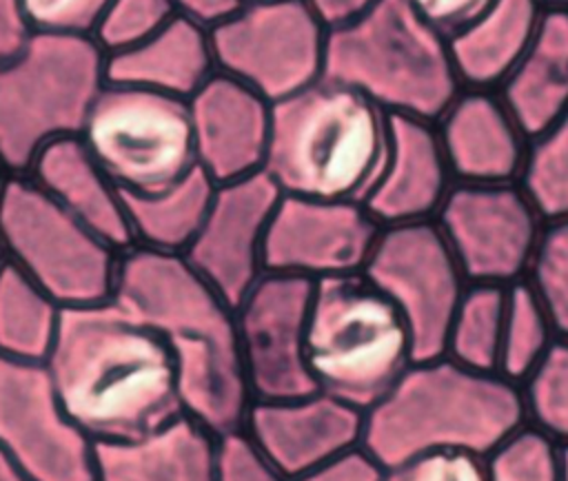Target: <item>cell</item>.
Here are the masks:
<instances>
[{
    "label": "cell",
    "mask_w": 568,
    "mask_h": 481,
    "mask_svg": "<svg viewBox=\"0 0 568 481\" xmlns=\"http://www.w3.org/2000/svg\"><path fill=\"white\" fill-rule=\"evenodd\" d=\"M0 450L33 481H98L95 443L64 410L44 361L0 355Z\"/></svg>",
    "instance_id": "4fadbf2b"
},
{
    "label": "cell",
    "mask_w": 568,
    "mask_h": 481,
    "mask_svg": "<svg viewBox=\"0 0 568 481\" xmlns=\"http://www.w3.org/2000/svg\"><path fill=\"white\" fill-rule=\"evenodd\" d=\"M546 4L495 0L475 22L448 38L462 89L497 91L530 47Z\"/></svg>",
    "instance_id": "d4e9b609"
},
{
    "label": "cell",
    "mask_w": 568,
    "mask_h": 481,
    "mask_svg": "<svg viewBox=\"0 0 568 481\" xmlns=\"http://www.w3.org/2000/svg\"><path fill=\"white\" fill-rule=\"evenodd\" d=\"M197 166L215 182L264 171L273 104L246 84L215 73L189 98Z\"/></svg>",
    "instance_id": "ac0fdd59"
},
{
    "label": "cell",
    "mask_w": 568,
    "mask_h": 481,
    "mask_svg": "<svg viewBox=\"0 0 568 481\" xmlns=\"http://www.w3.org/2000/svg\"><path fill=\"white\" fill-rule=\"evenodd\" d=\"M435 124L455 182H519L530 137L497 91L462 89Z\"/></svg>",
    "instance_id": "ffe728a7"
},
{
    "label": "cell",
    "mask_w": 568,
    "mask_h": 481,
    "mask_svg": "<svg viewBox=\"0 0 568 481\" xmlns=\"http://www.w3.org/2000/svg\"><path fill=\"white\" fill-rule=\"evenodd\" d=\"M242 2H257V0H242Z\"/></svg>",
    "instance_id": "c3c4849f"
},
{
    "label": "cell",
    "mask_w": 568,
    "mask_h": 481,
    "mask_svg": "<svg viewBox=\"0 0 568 481\" xmlns=\"http://www.w3.org/2000/svg\"><path fill=\"white\" fill-rule=\"evenodd\" d=\"M44 366L64 410L93 443L146 437L184 412L164 337L113 297L62 308Z\"/></svg>",
    "instance_id": "6da1fadb"
},
{
    "label": "cell",
    "mask_w": 568,
    "mask_h": 481,
    "mask_svg": "<svg viewBox=\"0 0 568 481\" xmlns=\"http://www.w3.org/2000/svg\"><path fill=\"white\" fill-rule=\"evenodd\" d=\"M415 359L404 317L364 273L313 284L306 366L317 390L364 412Z\"/></svg>",
    "instance_id": "8992f818"
},
{
    "label": "cell",
    "mask_w": 568,
    "mask_h": 481,
    "mask_svg": "<svg viewBox=\"0 0 568 481\" xmlns=\"http://www.w3.org/2000/svg\"><path fill=\"white\" fill-rule=\"evenodd\" d=\"M328 27L304 0L242 2L211 27L217 71L271 104L324 78Z\"/></svg>",
    "instance_id": "30bf717a"
},
{
    "label": "cell",
    "mask_w": 568,
    "mask_h": 481,
    "mask_svg": "<svg viewBox=\"0 0 568 481\" xmlns=\"http://www.w3.org/2000/svg\"><path fill=\"white\" fill-rule=\"evenodd\" d=\"M282 191L264 173L215 184L204 222L182 253L235 308L264 270V242Z\"/></svg>",
    "instance_id": "2e32d148"
},
{
    "label": "cell",
    "mask_w": 568,
    "mask_h": 481,
    "mask_svg": "<svg viewBox=\"0 0 568 481\" xmlns=\"http://www.w3.org/2000/svg\"><path fill=\"white\" fill-rule=\"evenodd\" d=\"M29 35L31 27L27 24L20 0H0V62L16 55Z\"/></svg>",
    "instance_id": "ab89813d"
},
{
    "label": "cell",
    "mask_w": 568,
    "mask_h": 481,
    "mask_svg": "<svg viewBox=\"0 0 568 481\" xmlns=\"http://www.w3.org/2000/svg\"><path fill=\"white\" fill-rule=\"evenodd\" d=\"M526 428L521 386L439 355L415 359L402 379L364 410L362 448L384 468L430 452L488 459Z\"/></svg>",
    "instance_id": "3957f363"
},
{
    "label": "cell",
    "mask_w": 568,
    "mask_h": 481,
    "mask_svg": "<svg viewBox=\"0 0 568 481\" xmlns=\"http://www.w3.org/2000/svg\"><path fill=\"white\" fill-rule=\"evenodd\" d=\"M0 481H33L0 450Z\"/></svg>",
    "instance_id": "7bdbcfd3"
},
{
    "label": "cell",
    "mask_w": 568,
    "mask_h": 481,
    "mask_svg": "<svg viewBox=\"0 0 568 481\" xmlns=\"http://www.w3.org/2000/svg\"><path fill=\"white\" fill-rule=\"evenodd\" d=\"M519 386L526 426L568 446V341L559 339Z\"/></svg>",
    "instance_id": "4dcf8cb0"
},
{
    "label": "cell",
    "mask_w": 568,
    "mask_h": 481,
    "mask_svg": "<svg viewBox=\"0 0 568 481\" xmlns=\"http://www.w3.org/2000/svg\"><path fill=\"white\" fill-rule=\"evenodd\" d=\"M379 228L364 202L282 193L266 231L264 270L311 282L357 275Z\"/></svg>",
    "instance_id": "9a60e30c"
},
{
    "label": "cell",
    "mask_w": 568,
    "mask_h": 481,
    "mask_svg": "<svg viewBox=\"0 0 568 481\" xmlns=\"http://www.w3.org/2000/svg\"><path fill=\"white\" fill-rule=\"evenodd\" d=\"M304 2L331 29L362 16L366 9H371L379 0H304Z\"/></svg>",
    "instance_id": "b9f144b4"
},
{
    "label": "cell",
    "mask_w": 568,
    "mask_h": 481,
    "mask_svg": "<svg viewBox=\"0 0 568 481\" xmlns=\"http://www.w3.org/2000/svg\"><path fill=\"white\" fill-rule=\"evenodd\" d=\"M106 84V53L93 35L31 31L0 62V160L27 175L49 144L78 137Z\"/></svg>",
    "instance_id": "52a82bcc"
},
{
    "label": "cell",
    "mask_w": 568,
    "mask_h": 481,
    "mask_svg": "<svg viewBox=\"0 0 568 481\" xmlns=\"http://www.w3.org/2000/svg\"><path fill=\"white\" fill-rule=\"evenodd\" d=\"M178 16L173 0H111L93 31L106 55L126 51Z\"/></svg>",
    "instance_id": "d6a6232c"
},
{
    "label": "cell",
    "mask_w": 568,
    "mask_h": 481,
    "mask_svg": "<svg viewBox=\"0 0 568 481\" xmlns=\"http://www.w3.org/2000/svg\"><path fill=\"white\" fill-rule=\"evenodd\" d=\"M80 140L122 195L162 193L197 168L189 100L140 86L106 80Z\"/></svg>",
    "instance_id": "9c48e42d"
},
{
    "label": "cell",
    "mask_w": 568,
    "mask_h": 481,
    "mask_svg": "<svg viewBox=\"0 0 568 481\" xmlns=\"http://www.w3.org/2000/svg\"><path fill=\"white\" fill-rule=\"evenodd\" d=\"M364 277L404 317L417 359L444 355L450 319L468 279L435 219L379 228Z\"/></svg>",
    "instance_id": "8fae6325"
},
{
    "label": "cell",
    "mask_w": 568,
    "mask_h": 481,
    "mask_svg": "<svg viewBox=\"0 0 568 481\" xmlns=\"http://www.w3.org/2000/svg\"><path fill=\"white\" fill-rule=\"evenodd\" d=\"M384 481H490L488 461L468 452H430L386 468Z\"/></svg>",
    "instance_id": "d590c367"
},
{
    "label": "cell",
    "mask_w": 568,
    "mask_h": 481,
    "mask_svg": "<svg viewBox=\"0 0 568 481\" xmlns=\"http://www.w3.org/2000/svg\"><path fill=\"white\" fill-rule=\"evenodd\" d=\"M62 306L16 266L0 270V355L44 361L58 335Z\"/></svg>",
    "instance_id": "4316f807"
},
{
    "label": "cell",
    "mask_w": 568,
    "mask_h": 481,
    "mask_svg": "<svg viewBox=\"0 0 568 481\" xmlns=\"http://www.w3.org/2000/svg\"><path fill=\"white\" fill-rule=\"evenodd\" d=\"M324 78L359 91L388 115L430 122L462 91L448 38L408 0H379L331 27Z\"/></svg>",
    "instance_id": "5b68a950"
},
{
    "label": "cell",
    "mask_w": 568,
    "mask_h": 481,
    "mask_svg": "<svg viewBox=\"0 0 568 481\" xmlns=\"http://www.w3.org/2000/svg\"><path fill=\"white\" fill-rule=\"evenodd\" d=\"M435 222L470 284L526 279L546 219L519 182H455Z\"/></svg>",
    "instance_id": "7c38bea8"
},
{
    "label": "cell",
    "mask_w": 568,
    "mask_h": 481,
    "mask_svg": "<svg viewBox=\"0 0 568 481\" xmlns=\"http://www.w3.org/2000/svg\"><path fill=\"white\" fill-rule=\"evenodd\" d=\"M455 177L437 124L388 115V151L364 206L379 226L435 219Z\"/></svg>",
    "instance_id": "d6986e66"
},
{
    "label": "cell",
    "mask_w": 568,
    "mask_h": 481,
    "mask_svg": "<svg viewBox=\"0 0 568 481\" xmlns=\"http://www.w3.org/2000/svg\"><path fill=\"white\" fill-rule=\"evenodd\" d=\"M217 434L182 412L146 437L95 443L98 481H215Z\"/></svg>",
    "instance_id": "44dd1931"
},
{
    "label": "cell",
    "mask_w": 568,
    "mask_h": 481,
    "mask_svg": "<svg viewBox=\"0 0 568 481\" xmlns=\"http://www.w3.org/2000/svg\"><path fill=\"white\" fill-rule=\"evenodd\" d=\"M506 288L495 284H468L450 319L444 355L462 366L497 372Z\"/></svg>",
    "instance_id": "83f0119b"
},
{
    "label": "cell",
    "mask_w": 568,
    "mask_h": 481,
    "mask_svg": "<svg viewBox=\"0 0 568 481\" xmlns=\"http://www.w3.org/2000/svg\"><path fill=\"white\" fill-rule=\"evenodd\" d=\"M27 175L115 250L133 246L124 195L91 157L80 135L42 149Z\"/></svg>",
    "instance_id": "7402d4cb"
},
{
    "label": "cell",
    "mask_w": 568,
    "mask_h": 481,
    "mask_svg": "<svg viewBox=\"0 0 568 481\" xmlns=\"http://www.w3.org/2000/svg\"><path fill=\"white\" fill-rule=\"evenodd\" d=\"M519 184L546 222L568 219V111L530 137Z\"/></svg>",
    "instance_id": "f546056e"
},
{
    "label": "cell",
    "mask_w": 568,
    "mask_h": 481,
    "mask_svg": "<svg viewBox=\"0 0 568 481\" xmlns=\"http://www.w3.org/2000/svg\"><path fill=\"white\" fill-rule=\"evenodd\" d=\"M364 412L322 392L253 401L244 432L291 479L362 446Z\"/></svg>",
    "instance_id": "e0dca14e"
},
{
    "label": "cell",
    "mask_w": 568,
    "mask_h": 481,
    "mask_svg": "<svg viewBox=\"0 0 568 481\" xmlns=\"http://www.w3.org/2000/svg\"><path fill=\"white\" fill-rule=\"evenodd\" d=\"M111 0H20L31 31L93 35Z\"/></svg>",
    "instance_id": "e575fe53"
},
{
    "label": "cell",
    "mask_w": 568,
    "mask_h": 481,
    "mask_svg": "<svg viewBox=\"0 0 568 481\" xmlns=\"http://www.w3.org/2000/svg\"><path fill=\"white\" fill-rule=\"evenodd\" d=\"M11 177V173L7 171V166L2 164V160H0V195H2V191H4V184H7V180Z\"/></svg>",
    "instance_id": "f6af8a7d"
},
{
    "label": "cell",
    "mask_w": 568,
    "mask_h": 481,
    "mask_svg": "<svg viewBox=\"0 0 568 481\" xmlns=\"http://www.w3.org/2000/svg\"><path fill=\"white\" fill-rule=\"evenodd\" d=\"M215 481H291L244 430L217 439Z\"/></svg>",
    "instance_id": "8d00e7d4"
},
{
    "label": "cell",
    "mask_w": 568,
    "mask_h": 481,
    "mask_svg": "<svg viewBox=\"0 0 568 481\" xmlns=\"http://www.w3.org/2000/svg\"><path fill=\"white\" fill-rule=\"evenodd\" d=\"M386 468L362 446L317 465L295 481H384Z\"/></svg>",
    "instance_id": "f35d334b"
},
{
    "label": "cell",
    "mask_w": 568,
    "mask_h": 481,
    "mask_svg": "<svg viewBox=\"0 0 568 481\" xmlns=\"http://www.w3.org/2000/svg\"><path fill=\"white\" fill-rule=\"evenodd\" d=\"M486 461L490 481H559V446L530 426L513 434Z\"/></svg>",
    "instance_id": "836d02e7"
},
{
    "label": "cell",
    "mask_w": 568,
    "mask_h": 481,
    "mask_svg": "<svg viewBox=\"0 0 568 481\" xmlns=\"http://www.w3.org/2000/svg\"><path fill=\"white\" fill-rule=\"evenodd\" d=\"M526 282L544 304L557 337L568 341V219L546 222Z\"/></svg>",
    "instance_id": "1f68e13d"
},
{
    "label": "cell",
    "mask_w": 568,
    "mask_h": 481,
    "mask_svg": "<svg viewBox=\"0 0 568 481\" xmlns=\"http://www.w3.org/2000/svg\"><path fill=\"white\" fill-rule=\"evenodd\" d=\"M559 341L555 326L526 279L506 288V313L497 372L521 383Z\"/></svg>",
    "instance_id": "f1b7e54d"
},
{
    "label": "cell",
    "mask_w": 568,
    "mask_h": 481,
    "mask_svg": "<svg viewBox=\"0 0 568 481\" xmlns=\"http://www.w3.org/2000/svg\"><path fill=\"white\" fill-rule=\"evenodd\" d=\"M546 7H568V0H541Z\"/></svg>",
    "instance_id": "bcb514c9"
},
{
    "label": "cell",
    "mask_w": 568,
    "mask_h": 481,
    "mask_svg": "<svg viewBox=\"0 0 568 481\" xmlns=\"http://www.w3.org/2000/svg\"><path fill=\"white\" fill-rule=\"evenodd\" d=\"M213 193L215 182L197 166L162 193L124 195L133 246L182 255L197 235Z\"/></svg>",
    "instance_id": "484cf974"
},
{
    "label": "cell",
    "mask_w": 568,
    "mask_h": 481,
    "mask_svg": "<svg viewBox=\"0 0 568 481\" xmlns=\"http://www.w3.org/2000/svg\"><path fill=\"white\" fill-rule=\"evenodd\" d=\"M113 299L155 328L175 361L182 408L217 437L242 430L253 395L235 308L180 253H120Z\"/></svg>",
    "instance_id": "7a4b0ae2"
},
{
    "label": "cell",
    "mask_w": 568,
    "mask_h": 481,
    "mask_svg": "<svg viewBox=\"0 0 568 481\" xmlns=\"http://www.w3.org/2000/svg\"><path fill=\"white\" fill-rule=\"evenodd\" d=\"M4 262H7V259H4V253H2V246H0V270H2V266H4Z\"/></svg>",
    "instance_id": "7dc6e473"
},
{
    "label": "cell",
    "mask_w": 568,
    "mask_h": 481,
    "mask_svg": "<svg viewBox=\"0 0 568 481\" xmlns=\"http://www.w3.org/2000/svg\"><path fill=\"white\" fill-rule=\"evenodd\" d=\"M311 279L266 270L235 306L242 368L253 401L315 392L306 366Z\"/></svg>",
    "instance_id": "5bb4252c"
},
{
    "label": "cell",
    "mask_w": 568,
    "mask_h": 481,
    "mask_svg": "<svg viewBox=\"0 0 568 481\" xmlns=\"http://www.w3.org/2000/svg\"><path fill=\"white\" fill-rule=\"evenodd\" d=\"M173 4L178 13L211 29L213 24L231 16L242 4V0H173Z\"/></svg>",
    "instance_id": "60d3db41"
},
{
    "label": "cell",
    "mask_w": 568,
    "mask_h": 481,
    "mask_svg": "<svg viewBox=\"0 0 568 481\" xmlns=\"http://www.w3.org/2000/svg\"><path fill=\"white\" fill-rule=\"evenodd\" d=\"M413 9L446 38L475 22L495 0H408Z\"/></svg>",
    "instance_id": "74e56055"
},
{
    "label": "cell",
    "mask_w": 568,
    "mask_h": 481,
    "mask_svg": "<svg viewBox=\"0 0 568 481\" xmlns=\"http://www.w3.org/2000/svg\"><path fill=\"white\" fill-rule=\"evenodd\" d=\"M497 93L528 137L568 111V7H546L530 47Z\"/></svg>",
    "instance_id": "cb8c5ba5"
},
{
    "label": "cell",
    "mask_w": 568,
    "mask_h": 481,
    "mask_svg": "<svg viewBox=\"0 0 568 481\" xmlns=\"http://www.w3.org/2000/svg\"><path fill=\"white\" fill-rule=\"evenodd\" d=\"M4 259L62 308L113 297L120 250L62 208L33 177L11 175L0 195Z\"/></svg>",
    "instance_id": "ba28073f"
},
{
    "label": "cell",
    "mask_w": 568,
    "mask_h": 481,
    "mask_svg": "<svg viewBox=\"0 0 568 481\" xmlns=\"http://www.w3.org/2000/svg\"><path fill=\"white\" fill-rule=\"evenodd\" d=\"M388 151V113L328 78L273 104L264 173L284 195L364 202Z\"/></svg>",
    "instance_id": "277c9868"
},
{
    "label": "cell",
    "mask_w": 568,
    "mask_h": 481,
    "mask_svg": "<svg viewBox=\"0 0 568 481\" xmlns=\"http://www.w3.org/2000/svg\"><path fill=\"white\" fill-rule=\"evenodd\" d=\"M559 481H568V446H559Z\"/></svg>",
    "instance_id": "ee69618b"
},
{
    "label": "cell",
    "mask_w": 568,
    "mask_h": 481,
    "mask_svg": "<svg viewBox=\"0 0 568 481\" xmlns=\"http://www.w3.org/2000/svg\"><path fill=\"white\" fill-rule=\"evenodd\" d=\"M217 73L211 29L178 13L144 42L106 55V80L189 100Z\"/></svg>",
    "instance_id": "603a6c76"
}]
</instances>
